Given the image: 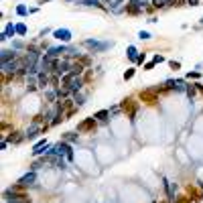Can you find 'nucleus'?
<instances>
[{
    "label": "nucleus",
    "mask_w": 203,
    "mask_h": 203,
    "mask_svg": "<svg viewBox=\"0 0 203 203\" xmlns=\"http://www.w3.org/2000/svg\"><path fill=\"white\" fill-rule=\"evenodd\" d=\"M49 155H65V158L67 161H73V150H71V146L69 144H65V142H59V144H55V146H51V150H47Z\"/></svg>",
    "instance_id": "obj_1"
},
{
    "label": "nucleus",
    "mask_w": 203,
    "mask_h": 203,
    "mask_svg": "<svg viewBox=\"0 0 203 203\" xmlns=\"http://www.w3.org/2000/svg\"><path fill=\"white\" fill-rule=\"evenodd\" d=\"M4 199H8V203H31V197L25 193H16V191H6Z\"/></svg>",
    "instance_id": "obj_2"
},
{
    "label": "nucleus",
    "mask_w": 203,
    "mask_h": 203,
    "mask_svg": "<svg viewBox=\"0 0 203 203\" xmlns=\"http://www.w3.org/2000/svg\"><path fill=\"white\" fill-rule=\"evenodd\" d=\"M53 71L57 75H65L67 71H71V63L67 59H55L53 61Z\"/></svg>",
    "instance_id": "obj_3"
},
{
    "label": "nucleus",
    "mask_w": 203,
    "mask_h": 203,
    "mask_svg": "<svg viewBox=\"0 0 203 203\" xmlns=\"http://www.w3.org/2000/svg\"><path fill=\"white\" fill-rule=\"evenodd\" d=\"M83 45L88 49H94V51H106V49L112 47V43H98V41H92V39L83 41Z\"/></svg>",
    "instance_id": "obj_4"
},
{
    "label": "nucleus",
    "mask_w": 203,
    "mask_h": 203,
    "mask_svg": "<svg viewBox=\"0 0 203 203\" xmlns=\"http://www.w3.org/2000/svg\"><path fill=\"white\" fill-rule=\"evenodd\" d=\"M94 128H95V118L94 116L77 124V132H89V130H94Z\"/></svg>",
    "instance_id": "obj_5"
},
{
    "label": "nucleus",
    "mask_w": 203,
    "mask_h": 203,
    "mask_svg": "<svg viewBox=\"0 0 203 203\" xmlns=\"http://www.w3.org/2000/svg\"><path fill=\"white\" fill-rule=\"evenodd\" d=\"M35 179H37V175H35V171H31V173H27V175H22L18 179V187L22 189V187H28V185H33Z\"/></svg>",
    "instance_id": "obj_6"
},
{
    "label": "nucleus",
    "mask_w": 203,
    "mask_h": 203,
    "mask_svg": "<svg viewBox=\"0 0 203 203\" xmlns=\"http://www.w3.org/2000/svg\"><path fill=\"white\" fill-rule=\"evenodd\" d=\"M156 94H158L156 89L142 92V94H140V100H142V102H146V104H155V102H158V100H156Z\"/></svg>",
    "instance_id": "obj_7"
},
{
    "label": "nucleus",
    "mask_w": 203,
    "mask_h": 203,
    "mask_svg": "<svg viewBox=\"0 0 203 203\" xmlns=\"http://www.w3.org/2000/svg\"><path fill=\"white\" fill-rule=\"evenodd\" d=\"M120 110H124V112L128 110L130 116H134V114H136V104H134V100H130V98H128V100H124V102L120 104Z\"/></svg>",
    "instance_id": "obj_8"
},
{
    "label": "nucleus",
    "mask_w": 203,
    "mask_h": 203,
    "mask_svg": "<svg viewBox=\"0 0 203 203\" xmlns=\"http://www.w3.org/2000/svg\"><path fill=\"white\" fill-rule=\"evenodd\" d=\"M53 37L59 39V41H69L71 39V31H69V28H57V31L53 33Z\"/></svg>",
    "instance_id": "obj_9"
},
{
    "label": "nucleus",
    "mask_w": 203,
    "mask_h": 203,
    "mask_svg": "<svg viewBox=\"0 0 203 203\" xmlns=\"http://www.w3.org/2000/svg\"><path fill=\"white\" fill-rule=\"evenodd\" d=\"M14 33H16V27H14L12 22H8L6 28H4V33L0 35V39H2V41H6V39H10V37H14Z\"/></svg>",
    "instance_id": "obj_10"
},
{
    "label": "nucleus",
    "mask_w": 203,
    "mask_h": 203,
    "mask_svg": "<svg viewBox=\"0 0 203 203\" xmlns=\"http://www.w3.org/2000/svg\"><path fill=\"white\" fill-rule=\"evenodd\" d=\"M47 148H49L47 140H41V142H37V144H35V148H33V155H35V156H39V155H43V152H45Z\"/></svg>",
    "instance_id": "obj_11"
},
{
    "label": "nucleus",
    "mask_w": 203,
    "mask_h": 203,
    "mask_svg": "<svg viewBox=\"0 0 203 203\" xmlns=\"http://www.w3.org/2000/svg\"><path fill=\"white\" fill-rule=\"evenodd\" d=\"M126 12L128 14H138L140 12V0H130V4L126 6Z\"/></svg>",
    "instance_id": "obj_12"
},
{
    "label": "nucleus",
    "mask_w": 203,
    "mask_h": 203,
    "mask_svg": "<svg viewBox=\"0 0 203 203\" xmlns=\"http://www.w3.org/2000/svg\"><path fill=\"white\" fill-rule=\"evenodd\" d=\"M14 59H16L14 51H2V63H8V61H14Z\"/></svg>",
    "instance_id": "obj_13"
},
{
    "label": "nucleus",
    "mask_w": 203,
    "mask_h": 203,
    "mask_svg": "<svg viewBox=\"0 0 203 203\" xmlns=\"http://www.w3.org/2000/svg\"><path fill=\"white\" fill-rule=\"evenodd\" d=\"M47 83H49L47 73H39V88H41V89H45V88H47Z\"/></svg>",
    "instance_id": "obj_14"
},
{
    "label": "nucleus",
    "mask_w": 203,
    "mask_h": 203,
    "mask_svg": "<svg viewBox=\"0 0 203 203\" xmlns=\"http://www.w3.org/2000/svg\"><path fill=\"white\" fill-rule=\"evenodd\" d=\"M73 102L75 104H77V106H81V104H83V102H85V94H83V92H75V98H73Z\"/></svg>",
    "instance_id": "obj_15"
},
{
    "label": "nucleus",
    "mask_w": 203,
    "mask_h": 203,
    "mask_svg": "<svg viewBox=\"0 0 203 203\" xmlns=\"http://www.w3.org/2000/svg\"><path fill=\"white\" fill-rule=\"evenodd\" d=\"M22 138H25V136L20 134V132H14V134L8 136V142H12V144H18V142L22 140Z\"/></svg>",
    "instance_id": "obj_16"
},
{
    "label": "nucleus",
    "mask_w": 203,
    "mask_h": 203,
    "mask_svg": "<svg viewBox=\"0 0 203 203\" xmlns=\"http://www.w3.org/2000/svg\"><path fill=\"white\" fill-rule=\"evenodd\" d=\"M108 116H110V110H100V112H95L94 114V118L95 120H106Z\"/></svg>",
    "instance_id": "obj_17"
},
{
    "label": "nucleus",
    "mask_w": 203,
    "mask_h": 203,
    "mask_svg": "<svg viewBox=\"0 0 203 203\" xmlns=\"http://www.w3.org/2000/svg\"><path fill=\"white\" fill-rule=\"evenodd\" d=\"M37 132H39V126H37V122H35L33 126L27 130V136H28V138H35V136H37Z\"/></svg>",
    "instance_id": "obj_18"
},
{
    "label": "nucleus",
    "mask_w": 203,
    "mask_h": 203,
    "mask_svg": "<svg viewBox=\"0 0 203 203\" xmlns=\"http://www.w3.org/2000/svg\"><path fill=\"white\" fill-rule=\"evenodd\" d=\"M136 57H138V51H136V47H128V59H130V61H136Z\"/></svg>",
    "instance_id": "obj_19"
},
{
    "label": "nucleus",
    "mask_w": 203,
    "mask_h": 203,
    "mask_svg": "<svg viewBox=\"0 0 203 203\" xmlns=\"http://www.w3.org/2000/svg\"><path fill=\"white\" fill-rule=\"evenodd\" d=\"M169 4V0H152V6L155 8H162V6H167Z\"/></svg>",
    "instance_id": "obj_20"
},
{
    "label": "nucleus",
    "mask_w": 203,
    "mask_h": 203,
    "mask_svg": "<svg viewBox=\"0 0 203 203\" xmlns=\"http://www.w3.org/2000/svg\"><path fill=\"white\" fill-rule=\"evenodd\" d=\"M81 4H83V6H102L98 0H81Z\"/></svg>",
    "instance_id": "obj_21"
},
{
    "label": "nucleus",
    "mask_w": 203,
    "mask_h": 203,
    "mask_svg": "<svg viewBox=\"0 0 203 203\" xmlns=\"http://www.w3.org/2000/svg\"><path fill=\"white\" fill-rule=\"evenodd\" d=\"M165 187H167V195H169V197H173V193H175V191H173V183L165 181Z\"/></svg>",
    "instance_id": "obj_22"
},
{
    "label": "nucleus",
    "mask_w": 203,
    "mask_h": 203,
    "mask_svg": "<svg viewBox=\"0 0 203 203\" xmlns=\"http://www.w3.org/2000/svg\"><path fill=\"white\" fill-rule=\"evenodd\" d=\"M16 33L18 35H27V27H25V25H16Z\"/></svg>",
    "instance_id": "obj_23"
},
{
    "label": "nucleus",
    "mask_w": 203,
    "mask_h": 203,
    "mask_svg": "<svg viewBox=\"0 0 203 203\" xmlns=\"http://www.w3.org/2000/svg\"><path fill=\"white\" fill-rule=\"evenodd\" d=\"M134 77V69H128L126 73H124V79H132Z\"/></svg>",
    "instance_id": "obj_24"
},
{
    "label": "nucleus",
    "mask_w": 203,
    "mask_h": 203,
    "mask_svg": "<svg viewBox=\"0 0 203 203\" xmlns=\"http://www.w3.org/2000/svg\"><path fill=\"white\" fill-rule=\"evenodd\" d=\"M169 65H171V69H179V67H181V63H179V61H169Z\"/></svg>",
    "instance_id": "obj_25"
},
{
    "label": "nucleus",
    "mask_w": 203,
    "mask_h": 203,
    "mask_svg": "<svg viewBox=\"0 0 203 203\" xmlns=\"http://www.w3.org/2000/svg\"><path fill=\"white\" fill-rule=\"evenodd\" d=\"M16 12H18L20 16H25V14H27V8L25 6H16Z\"/></svg>",
    "instance_id": "obj_26"
},
{
    "label": "nucleus",
    "mask_w": 203,
    "mask_h": 203,
    "mask_svg": "<svg viewBox=\"0 0 203 203\" xmlns=\"http://www.w3.org/2000/svg\"><path fill=\"white\" fill-rule=\"evenodd\" d=\"M138 37H140V39H150V33H146V31H140V33H138Z\"/></svg>",
    "instance_id": "obj_27"
},
{
    "label": "nucleus",
    "mask_w": 203,
    "mask_h": 203,
    "mask_svg": "<svg viewBox=\"0 0 203 203\" xmlns=\"http://www.w3.org/2000/svg\"><path fill=\"white\" fill-rule=\"evenodd\" d=\"M195 85H187V94H189V95H195Z\"/></svg>",
    "instance_id": "obj_28"
},
{
    "label": "nucleus",
    "mask_w": 203,
    "mask_h": 203,
    "mask_svg": "<svg viewBox=\"0 0 203 203\" xmlns=\"http://www.w3.org/2000/svg\"><path fill=\"white\" fill-rule=\"evenodd\" d=\"M144 59H146V55H144V53L138 55V57H136V63H140V65H142V63H144Z\"/></svg>",
    "instance_id": "obj_29"
},
{
    "label": "nucleus",
    "mask_w": 203,
    "mask_h": 203,
    "mask_svg": "<svg viewBox=\"0 0 203 203\" xmlns=\"http://www.w3.org/2000/svg\"><path fill=\"white\" fill-rule=\"evenodd\" d=\"M67 140H77V134H73V132H67V136H65Z\"/></svg>",
    "instance_id": "obj_30"
},
{
    "label": "nucleus",
    "mask_w": 203,
    "mask_h": 203,
    "mask_svg": "<svg viewBox=\"0 0 203 203\" xmlns=\"http://www.w3.org/2000/svg\"><path fill=\"white\" fill-rule=\"evenodd\" d=\"M152 61H155V63H162L165 57H162V55H155V59H152Z\"/></svg>",
    "instance_id": "obj_31"
},
{
    "label": "nucleus",
    "mask_w": 203,
    "mask_h": 203,
    "mask_svg": "<svg viewBox=\"0 0 203 203\" xmlns=\"http://www.w3.org/2000/svg\"><path fill=\"white\" fill-rule=\"evenodd\" d=\"M155 65H156L155 61H148V63H146V65H144V69H152V67H155Z\"/></svg>",
    "instance_id": "obj_32"
},
{
    "label": "nucleus",
    "mask_w": 203,
    "mask_h": 203,
    "mask_svg": "<svg viewBox=\"0 0 203 203\" xmlns=\"http://www.w3.org/2000/svg\"><path fill=\"white\" fill-rule=\"evenodd\" d=\"M177 203H191L189 197H181V201H177Z\"/></svg>",
    "instance_id": "obj_33"
},
{
    "label": "nucleus",
    "mask_w": 203,
    "mask_h": 203,
    "mask_svg": "<svg viewBox=\"0 0 203 203\" xmlns=\"http://www.w3.org/2000/svg\"><path fill=\"white\" fill-rule=\"evenodd\" d=\"M187 2H189L191 6H197V4H199V2H197V0H187Z\"/></svg>",
    "instance_id": "obj_34"
},
{
    "label": "nucleus",
    "mask_w": 203,
    "mask_h": 203,
    "mask_svg": "<svg viewBox=\"0 0 203 203\" xmlns=\"http://www.w3.org/2000/svg\"><path fill=\"white\" fill-rule=\"evenodd\" d=\"M106 2H110V4H118V2H122V0H106Z\"/></svg>",
    "instance_id": "obj_35"
},
{
    "label": "nucleus",
    "mask_w": 203,
    "mask_h": 203,
    "mask_svg": "<svg viewBox=\"0 0 203 203\" xmlns=\"http://www.w3.org/2000/svg\"><path fill=\"white\" fill-rule=\"evenodd\" d=\"M45 2H49V0H41V2H39V4H45Z\"/></svg>",
    "instance_id": "obj_36"
}]
</instances>
